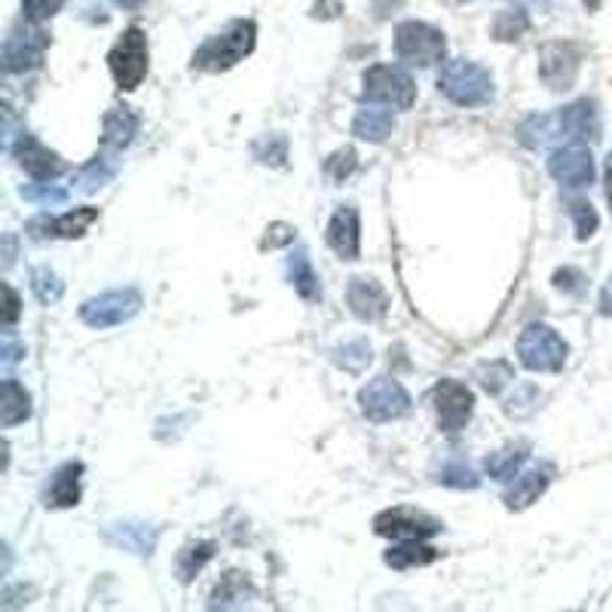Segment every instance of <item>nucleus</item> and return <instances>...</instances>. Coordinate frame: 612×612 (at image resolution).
Here are the masks:
<instances>
[{"instance_id":"4468645a","label":"nucleus","mask_w":612,"mask_h":612,"mask_svg":"<svg viewBox=\"0 0 612 612\" xmlns=\"http://www.w3.org/2000/svg\"><path fill=\"white\" fill-rule=\"evenodd\" d=\"M10 154H13L15 160H19V166H22L31 178H38V181H50V178H55V175L65 169L53 150H50V147H43L41 141H38L34 135H28L25 129L15 135Z\"/></svg>"},{"instance_id":"0eeeda50","label":"nucleus","mask_w":612,"mask_h":612,"mask_svg":"<svg viewBox=\"0 0 612 612\" xmlns=\"http://www.w3.org/2000/svg\"><path fill=\"white\" fill-rule=\"evenodd\" d=\"M359 404L361 413L371 423H392V420H401L404 413L411 411V395L404 392L399 380L377 377L359 392Z\"/></svg>"},{"instance_id":"c756f323","label":"nucleus","mask_w":612,"mask_h":612,"mask_svg":"<svg viewBox=\"0 0 612 612\" xmlns=\"http://www.w3.org/2000/svg\"><path fill=\"white\" fill-rule=\"evenodd\" d=\"M518 138L520 145L527 147L548 145L551 138H558V114H532V117H527L520 123Z\"/></svg>"},{"instance_id":"f8f14e48","label":"nucleus","mask_w":612,"mask_h":612,"mask_svg":"<svg viewBox=\"0 0 612 612\" xmlns=\"http://www.w3.org/2000/svg\"><path fill=\"white\" fill-rule=\"evenodd\" d=\"M435 411H439V426L441 432L447 435H456L460 429H466V423L472 420V408H475V395L466 383L460 380H441L435 392Z\"/></svg>"},{"instance_id":"393cba45","label":"nucleus","mask_w":612,"mask_h":612,"mask_svg":"<svg viewBox=\"0 0 612 612\" xmlns=\"http://www.w3.org/2000/svg\"><path fill=\"white\" fill-rule=\"evenodd\" d=\"M548 481H551V468H530L515 478V487L506 493V506L520 511V508L532 506L542 493H546Z\"/></svg>"},{"instance_id":"3c124183","label":"nucleus","mask_w":612,"mask_h":612,"mask_svg":"<svg viewBox=\"0 0 612 612\" xmlns=\"http://www.w3.org/2000/svg\"><path fill=\"white\" fill-rule=\"evenodd\" d=\"M7 264H13V236H7Z\"/></svg>"},{"instance_id":"bb28decb","label":"nucleus","mask_w":612,"mask_h":612,"mask_svg":"<svg viewBox=\"0 0 612 612\" xmlns=\"http://www.w3.org/2000/svg\"><path fill=\"white\" fill-rule=\"evenodd\" d=\"M439 560V551L435 548L423 546V539H404L401 546H395L392 551H387V563L392 570H411V567H426V563H435Z\"/></svg>"},{"instance_id":"79ce46f5","label":"nucleus","mask_w":612,"mask_h":612,"mask_svg":"<svg viewBox=\"0 0 612 612\" xmlns=\"http://www.w3.org/2000/svg\"><path fill=\"white\" fill-rule=\"evenodd\" d=\"M585 276L579 273V270H572V266H567V270H558L555 273V285H558L560 292H570V294H582L585 292Z\"/></svg>"},{"instance_id":"c9c22d12","label":"nucleus","mask_w":612,"mask_h":612,"mask_svg":"<svg viewBox=\"0 0 612 612\" xmlns=\"http://www.w3.org/2000/svg\"><path fill=\"white\" fill-rule=\"evenodd\" d=\"M527 31H530V19H527V13H520V10L499 13L496 15V22H493L496 41H518L520 34H527Z\"/></svg>"},{"instance_id":"4c0bfd02","label":"nucleus","mask_w":612,"mask_h":612,"mask_svg":"<svg viewBox=\"0 0 612 612\" xmlns=\"http://www.w3.org/2000/svg\"><path fill=\"white\" fill-rule=\"evenodd\" d=\"M28 202H34V205H43V209H55V205H65L67 202V190L65 187H55V184H25L19 190Z\"/></svg>"},{"instance_id":"f3484780","label":"nucleus","mask_w":612,"mask_h":612,"mask_svg":"<svg viewBox=\"0 0 612 612\" xmlns=\"http://www.w3.org/2000/svg\"><path fill=\"white\" fill-rule=\"evenodd\" d=\"M95 221H98V209L83 205V209H74V212L62 214V218H34V221H28V230H31L34 240H43V236L81 240Z\"/></svg>"},{"instance_id":"f257e3e1","label":"nucleus","mask_w":612,"mask_h":612,"mask_svg":"<svg viewBox=\"0 0 612 612\" xmlns=\"http://www.w3.org/2000/svg\"><path fill=\"white\" fill-rule=\"evenodd\" d=\"M254 41H257V25H254L252 19H236L221 34H212L209 41L202 43L200 50L193 53L190 67L193 71H205V74L230 71L233 65H240L245 55H252Z\"/></svg>"},{"instance_id":"a19ab883","label":"nucleus","mask_w":612,"mask_h":612,"mask_svg":"<svg viewBox=\"0 0 612 612\" xmlns=\"http://www.w3.org/2000/svg\"><path fill=\"white\" fill-rule=\"evenodd\" d=\"M65 0H22V13L28 22H46L62 10Z\"/></svg>"},{"instance_id":"f704fd0d","label":"nucleus","mask_w":612,"mask_h":612,"mask_svg":"<svg viewBox=\"0 0 612 612\" xmlns=\"http://www.w3.org/2000/svg\"><path fill=\"white\" fill-rule=\"evenodd\" d=\"M31 292H34V297H38L41 304L50 306L62 300L65 285H62V279L55 276L50 266H38V270H31Z\"/></svg>"},{"instance_id":"1a4fd4ad","label":"nucleus","mask_w":612,"mask_h":612,"mask_svg":"<svg viewBox=\"0 0 612 612\" xmlns=\"http://www.w3.org/2000/svg\"><path fill=\"white\" fill-rule=\"evenodd\" d=\"M38 22H31L25 28H13L10 38L3 41V71L7 74H25V71H34V67L43 65V55H46V46H50V38L43 34L41 28H34Z\"/></svg>"},{"instance_id":"412c9836","label":"nucleus","mask_w":612,"mask_h":612,"mask_svg":"<svg viewBox=\"0 0 612 612\" xmlns=\"http://www.w3.org/2000/svg\"><path fill=\"white\" fill-rule=\"evenodd\" d=\"M395 129V117L387 105L380 102H371V105H361L356 110V120H352V135L361 138V141H371V145H380L387 141L389 135Z\"/></svg>"},{"instance_id":"9b49d317","label":"nucleus","mask_w":612,"mask_h":612,"mask_svg":"<svg viewBox=\"0 0 612 612\" xmlns=\"http://www.w3.org/2000/svg\"><path fill=\"white\" fill-rule=\"evenodd\" d=\"M373 530L380 536H389V539H429L441 532V520L420 511V508H389V511H380L373 518Z\"/></svg>"},{"instance_id":"c03bdc74","label":"nucleus","mask_w":612,"mask_h":612,"mask_svg":"<svg viewBox=\"0 0 612 612\" xmlns=\"http://www.w3.org/2000/svg\"><path fill=\"white\" fill-rule=\"evenodd\" d=\"M294 226L288 224H270V230H266V240H264V249H282V245H292L294 242Z\"/></svg>"},{"instance_id":"864d4df0","label":"nucleus","mask_w":612,"mask_h":612,"mask_svg":"<svg viewBox=\"0 0 612 612\" xmlns=\"http://www.w3.org/2000/svg\"><path fill=\"white\" fill-rule=\"evenodd\" d=\"M582 3H585L588 10H598L600 3H603V0H582Z\"/></svg>"},{"instance_id":"2eb2a0df","label":"nucleus","mask_w":612,"mask_h":612,"mask_svg":"<svg viewBox=\"0 0 612 612\" xmlns=\"http://www.w3.org/2000/svg\"><path fill=\"white\" fill-rule=\"evenodd\" d=\"M102 536L114 548H120V551H129V555H138V558H150L154 548H157L160 530L154 524H145V520H117V524H107Z\"/></svg>"},{"instance_id":"c85d7f7f","label":"nucleus","mask_w":612,"mask_h":612,"mask_svg":"<svg viewBox=\"0 0 612 612\" xmlns=\"http://www.w3.org/2000/svg\"><path fill=\"white\" fill-rule=\"evenodd\" d=\"M530 447L527 444H511V447H506V451H496L487 456V472H490V478L496 481H511L518 478L520 466L527 463V456H530Z\"/></svg>"},{"instance_id":"473e14b6","label":"nucleus","mask_w":612,"mask_h":612,"mask_svg":"<svg viewBox=\"0 0 612 612\" xmlns=\"http://www.w3.org/2000/svg\"><path fill=\"white\" fill-rule=\"evenodd\" d=\"M439 484L444 487H456V490H475L481 481L475 475V468L468 466L466 460H460V456H451V460H444L439 468Z\"/></svg>"},{"instance_id":"aec40b11","label":"nucleus","mask_w":612,"mask_h":612,"mask_svg":"<svg viewBox=\"0 0 612 612\" xmlns=\"http://www.w3.org/2000/svg\"><path fill=\"white\" fill-rule=\"evenodd\" d=\"M81 475L83 463H65L59 466L43 487V506L46 508H74L81 503Z\"/></svg>"},{"instance_id":"ea45409f","label":"nucleus","mask_w":612,"mask_h":612,"mask_svg":"<svg viewBox=\"0 0 612 612\" xmlns=\"http://www.w3.org/2000/svg\"><path fill=\"white\" fill-rule=\"evenodd\" d=\"M508 380H515V373L506 361H493L490 368H481V387L487 389L490 395H499V389L506 387Z\"/></svg>"},{"instance_id":"39448f33","label":"nucleus","mask_w":612,"mask_h":612,"mask_svg":"<svg viewBox=\"0 0 612 612\" xmlns=\"http://www.w3.org/2000/svg\"><path fill=\"white\" fill-rule=\"evenodd\" d=\"M395 53H399L401 62L416 67H432L444 62L447 55V41L441 34L439 28L426 25V22H401L395 28Z\"/></svg>"},{"instance_id":"603ef678","label":"nucleus","mask_w":612,"mask_h":612,"mask_svg":"<svg viewBox=\"0 0 612 612\" xmlns=\"http://www.w3.org/2000/svg\"><path fill=\"white\" fill-rule=\"evenodd\" d=\"M520 3H532V7H548L551 0H520Z\"/></svg>"},{"instance_id":"9d476101","label":"nucleus","mask_w":612,"mask_h":612,"mask_svg":"<svg viewBox=\"0 0 612 612\" xmlns=\"http://www.w3.org/2000/svg\"><path fill=\"white\" fill-rule=\"evenodd\" d=\"M579 62H582V50L570 41H551L539 50V77L548 89L563 93L576 83L579 74Z\"/></svg>"},{"instance_id":"7ed1b4c3","label":"nucleus","mask_w":612,"mask_h":612,"mask_svg":"<svg viewBox=\"0 0 612 612\" xmlns=\"http://www.w3.org/2000/svg\"><path fill=\"white\" fill-rule=\"evenodd\" d=\"M570 356V347L563 344L555 328L548 325H530L518 337V359L527 371L536 373H558L563 371Z\"/></svg>"},{"instance_id":"a18cd8bd","label":"nucleus","mask_w":612,"mask_h":612,"mask_svg":"<svg viewBox=\"0 0 612 612\" xmlns=\"http://www.w3.org/2000/svg\"><path fill=\"white\" fill-rule=\"evenodd\" d=\"M3 297H7V306H3V325H7V328H13L15 319H19V294H15L10 285H3Z\"/></svg>"},{"instance_id":"b1692460","label":"nucleus","mask_w":612,"mask_h":612,"mask_svg":"<svg viewBox=\"0 0 612 612\" xmlns=\"http://www.w3.org/2000/svg\"><path fill=\"white\" fill-rule=\"evenodd\" d=\"M285 273H288V282L294 285V292L304 297L306 304H316L321 297V285L319 276H316V270L309 264V254L304 249H297L288 257V264H285Z\"/></svg>"},{"instance_id":"6ab92c4d","label":"nucleus","mask_w":612,"mask_h":612,"mask_svg":"<svg viewBox=\"0 0 612 612\" xmlns=\"http://www.w3.org/2000/svg\"><path fill=\"white\" fill-rule=\"evenodd\" d=\"M328 245L340 261H359V212L352 205H344L334 212L331 224H328Z\"/></svg>"},{"instance_id":"a878e982","label":"nucleus","mask_w":612,"mask_h":612,"mask_svg":"<svg viewBox=\"0 0 612 612\" xmlns=\"http://www.w3.org/2000/svg\"><path fill=\"white\" fill-rule=\"evenodd\" d=\"M31 416V395L25 392V387H19L15 380H3V404H0V423L3 429H13L19 423H25Z\"/></svg>"},{"instance_id":"58836bf2","label":"nucleus","mask_w":612,"mask_h":612,"mask_svg":"<svg viewBox=\"0 0 612 612\" xmlns=\"http://www.w3.org/2000/svg\"><path fill=\"white\" fill-rule=\"evenodd\" d=\"M356 166H359V154L352 147H340L325 160V172L331 181H347L349 175L356 172Z\"/></svg>"},{"instance_id":"de8ad7c7","label":"nucleus","mask_w":612,"mask_h":612,"mask_svg":"<svg viewBox=\"0 0 612 612\" xmlns=\"http://www.w3.org/2000/svg\"><path fill=\"white\" fill-rule=\"evenodd\" d=\"M600 313L603 316H612V279L603 285V292H600Z\"/></svg>"},{"instance_id":"7c9ffc66","label":"nucleus","mask_w":612,"mask_h":612,"mask_svg":"<svg viewBox=\"0 0 612 612\" xmlns=\"http://www.w3.org/2000/svg\"><path fill=\"white\" fill-rule=\"evenodd\" d=\"M214 558V542H190L178 551V579L181 582H190L197 572H202V567Z\"/></svg>"},{"instance_id":"8fccbe9b","label":"nucleus","mask_w":612,"mask_h":612,"mask_svg":"<svg viewBox=\"0 0 612 612\" xmlns=\"http://www.w3.org/2000/svg\"><path fill=\"white\" fill-rule=\"evenodd\" d=\"M114 3H117V7H123V10H138V7H141L145 0H114Z\"/></svg>"},{"instance_id":"423d86ee","label":"nucleus","mask_w":612,"mask_h":612,"mask_svg":"<svg viewBox=\"0 0 612 612\" xmlns=\"http://www.w3.org/2000/svg\"><path fill=\"white\" fill-rule=\"evenodd\" d=\"M361 83H365L361 95H365L368 102L392 105L399 107V110H411L413 102H416V86H413L411 74L395 65L368 67Z\"/></svg>"},{"instance_id":"20e7f679","label":"nucleus","mask_w":612,"mask_h":612,"mask_svg":"<svg viewBox=\"0 0 612 612\" xmlns=\"http://www.w3.org/2000/svg\"><path fill=\"white\" fill-rule=\"evenodd\" d=\"M147 65H150L147 34L141 28H126L120 34V41L114 43V50L107 53V67H110L114 81H117L120 89L133 93L147 77Z\"/></svg>"},{"instance_id":"f03ea898","label":"nucleus","mask_w":612,"mask_h":612,"mask_svg":"<svg viewBox=\"0 0 612 612\" xmlns=\"http://www.w3.org/2000/svg\"><path fill=\"white\" fill-rule=\"evenodd\" d=\"M439 89L451 98L453 105L481 107L493 98V77L490 71L478 62L453 59V62L441 65Z\"/></svg>"},{"instance_id":"a211bd4d","label":"nucleus","mask_w":612,"mask_h":612,"mask_svg":"<svg viewBox=\"0 0 612 612\" xmlns=\"http://www.w3.org/2000/svg\"><path fill=\"white\" fill-rule=\"evenodd\" d=\"M347 300L352 316L361 321H380L389 309V294L383 292V285L377 279H368V276L349 279Z\"/></svg>"},{"instance_id":"37998d69","label":"nucleus","mask_w":612,"mask_h":612,"mask_svg":"<svg viewBox=\"0 0 612 612\" xmlns=\"http://www.w3.org/2000/svg\"><path fill=\"white\" fill-rule=\"evenodd\" d=\"M0 347H3L0 349V356H3V365H7V368H13L15 361H22V356H25V347L15 340L13 328H3V344H0Z\"/></svg>"},{"instance_id":"4be33fe9","label":"nucleus","mask_w":612,"mask_h":612,"mask_svg":"<svg viewBox=\"0 0 612 612\" xmlns=\"http://www.w3.org/2000/svg\"><path fill=\"white\" fill-rule=\"evenodd\" d=\"M135 133H138V117L133 114V107L117 105L105 114V133H102V145L110 154H117L123 147L133 145Z\"/></svg>"},{"instance_id":"ddd939ff","label":"nucleus","mask_w":612,"mask_h":612,"mask_svg":"<svg viewBox=\"0 0 612 612\" xmlns=\"http://www.w3.org/2000/svg\"><path fill=\"white\" fill-rule=\"evenodd\" d=\"M548 172L558 184L579 190V187H588L594 181V157L585 145L560 147L548 160Z\"/></svg>"},{"instance_id":"72a5a7b5","label":"nucleus","mask_w":612,"mask_h":612,"mask_svg":"<svg viewBox=\"0 0 612 612\" xmlns=\"http://www.w3.org/2000/svg\"><path fill=\"white\" fill-rule=\"evenodd\" d=\"M252 154L257 162L273 166V169H282L285 160H288V141H285V135H279V133L261 135V138H254Z\"/></svg>"},{"instance_id":"49530a36","label":"nucleus","mask_w":612,"mask_h":612,"mask_svg":"<svg viewBox=\"0 0 612 612\" xmlns=\"http://www.w3.org/2000/svg\"><path fill=\"white\" fill-rule=\"evenodd\" d=\"M340 13H344V3L340 0H316V7H313L316 19H334V15Z\"/></svg>"},{"instance_id":"2f4dec72","label":"nucleus","mask_w":612,"mask_h":612,"mask_svg":"<svg viewBox=\"0 0 612 612\" xmlns=\"http://www.w3.org/2000/svg\"><path fill=\"white\" fill-rule=\"evenodd\" d=\"M373 361V349L368 340H349L344 347L334 349V365L344 368L347 373L368 371V365Z\"/></svg>"},{"instance_id":"e433bc0d","label":"nucleus","mask_w":612,"mask_h":612,"mask_svg":"<svg viewBox=\"0 0 612 612\" xmlns=\"http://www.w3.org/2000/svg\"><path fill=\"white\" fill-rule=\"evenodd\" d=\"M570 218H572V224H576V240L579 242H585L594 236V230H598L600 224V218L598 212H594V205L585 200H572L570 202Z\"/></svg>"},{"instance_id":"cd10ccee","label":"nucleus","mask_w":612,"mask_h":612,"mask_svg":"<svg viewBox=\"0 0 612 612\" xmlns=\"http://www.w3.org/2000/svg\"><path fill=\"white\" fill-rule=\"evenodd\" d=\"M114 175H117V160L110 157V154H98L93 160L83 166L77 178H74V184L83 193H95V190H102L105 184L114 181Z\"/></svg>"},{"instance_id":"6e6552de","label":"nucleus","mask_w":612,"mask_h":612,"mask_svg":"<svg viewBox=\"0 0 612 612\" xmlns=\"http://www.w3.org/2000/svg\"><path fill=\"white\" fill-rule=\"evenodd\" d=\"M138 309H141V294L135 288H120V292H105L93 300H86L81 306V319L83 325L105 331V328L129 321Z\"/></svg>"},{"instance_id":"dca6fc26","label":"nucleus","mask_w":612,"mask_h":612,"mask_svg":"<svg viewBox=\"0 0 612 612\" xmlns=\"http://www.w3.org/2000/svg\"><path fill=\"white\" fill-rule=\"evenodd\" d=\"M558 138H570L572 145H588L600 138V120L594 102H572L558 110Z\"/></svg>"},{"instance_id":"5701e85b","label":"nucleus","mask_w":612,"mask_h":612,"mask_svg":"<svg viewBox=\"0 0 612 612\" xmlns=\"http://www.w3.org/2000/svg\"><path fill=\"white\" fill-rule=\"evenodd\" d=\"M254 598V588L252 582L242 576V572H226V576H221V582H218V588H214L212 594V610H242L249 600Z\"/></svg>"},{"instance_id":"09e8293b","label":"nucleus","mask_w":612,"mask_h":612,"mask_svg":"<svg viewBox=\"0 0 612 612\" xmlns=\"http://www.w3.org/2000/svg\"><path fill=\"white\" fill-rule=\"evenodd\" d=\"M606 200H610V209H612V154L606 157Z\"/></svg>"}]
</instances>
